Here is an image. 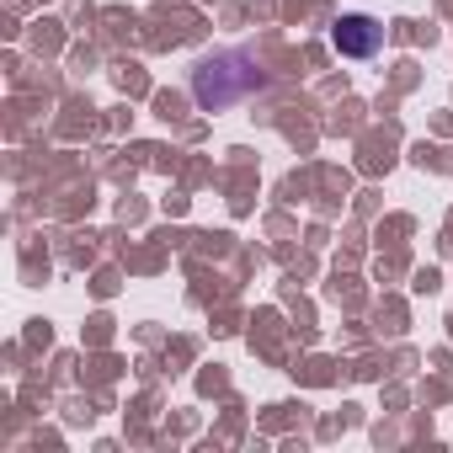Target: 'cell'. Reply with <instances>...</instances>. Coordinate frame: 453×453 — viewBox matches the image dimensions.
<instances>
[{"label": "cell", "mask_w": 453, "mask_h": 453, "mask_svg": "<svg viewBox=\"0 0 453 453\" xmlns=\"http://www.w3.org/2000/svg\"><path fill=\"white\" fill-rule=\"evenodd\" d=\"M262 81L267 75L257 70L251 54H219V59H203L192 70V96H197L203 112H219V107H230V102L262 91Z\"/></svg>", "instance_id": "6da1fadb"}, {"label": "cell", "mask_w": 453, "mask_h": 453, "mask_svg": "<svg viewBox=\"0 0 453 453\" xmlns=\"http://www.w3.org/2000/svg\"><path fill=\"white\" fill-rule=\"evenodd\" d=\"M331 38H336V54H347V59H368V54H379L384 27H379L373 17H342Z\"/></svg>", "instance_id": "7a4b0ae2"}]
</instances>
